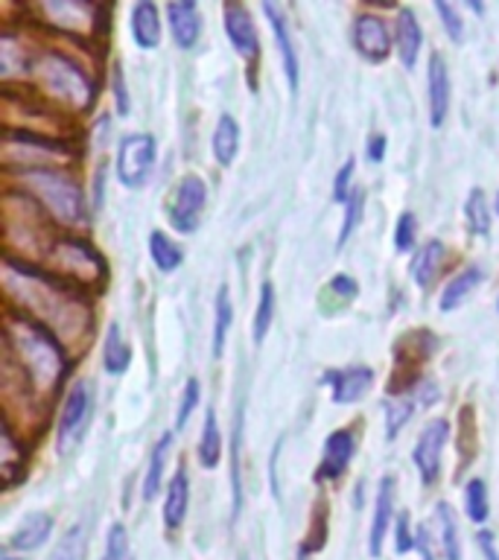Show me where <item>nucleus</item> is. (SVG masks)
Masks as SVG:
<instances>
[{"label": "nucleus", "instance_id": "obj_1", "mask_svg": "<svg viewBox=\"0 0 499 560\" xmlns=\"http://www.w3.org/2000/svg\"><path fill=\"white\" fill-rule=\"evenodd\" d=\"M3 341L9 357H18L21 374H26L30 385L59 383L65 374V353L53 330H47L42 322H33L26 313L18 315L9 306Z\"/></svg>", "mask_w": 499, "mask_h": 560}, {"label": "nucleus", "instance_id": "obj_2", "mask_svg": "<svg viewBox=\"0 0 499 560\" xmlns=\"http://www.w3.org/2000/svg\"><path fill=\"white\" fill-rule=\"evenodd\" d=\"M35 73L42 79V85L53 96H59L61 103H68L77 112H88L94 103V85L77 61L59 50H47L35 59Z\"/></svg>", "mask_w": 499, "mask_h": 560}, {"label": "nucleus", "instance_id": "obj_3", "mask_svg": "<svg viewBox=\"0 0 499 560\" xmlns=\"http://www.w3.org/2000/svg\"><path fill=\"white\" fill-rule=\"evenodd\" d=\"M26 190L33 192L35 199L42 201L44 208L50 210L53 217L65 222V225H77L85 219V199H82V190L77 187L73 178H68L59 170L53 166H44V170H26L24 173Z\"/></svg>", "mask_w": 499, "mask_h": 560}, {"label": "nucleus", "instance_id": "obj_4", "mask_svg": "<svg viewBox=\"0 0 499 560\" xmlns=\"http://www.w3.org/2000/svg\"><path fill=\"white\" fill-rule=\"evenodd\" d=\"M208 199V187L199 175H184L182 182L175 184L173 196L166 199V219L178 234H193L199 228L201 210Z\"/></svg>", "mask_w": 499, "mask_h": 560}, {"label": "nucleus", "instance_id": "obj_5", "mask_svg": "<svg viewBox=\"0 0 499 560\" xmlns=\"http://www.w3.org/2000/svg\"><path fill=\"white\" fill-rule=\"evenodd\" d=\"M155 164V138L152 135H126L117 149V178L123 187L138 190Z\"/></svg>", "mask_w": 499, "mask_h": 560}, {"label": "nucleus", "instance_id": "obj_6", "mask_svg": "<svg viewBox=\"0 0 499 560\" xmlns=\"http://www.w3.org/2000/svg\"><path fill=\"white\" fill-rule=\"evenodd\" d=\"M94 415V385L91 380H79L68 392L65 409L59 418V450L68 453L88 429V420Z\"/></svg>", "mask_w": 499, "mask_h": 560}, {"label": "nucleus", "instance_id": "obj_7", "mask_svg": "<svg viewBox=\"0 0 499 560\" xmlns=\"http://www.w3.org/2000/svg\"><path fill=\"white\" fill-rule=\"evenodd\" d=\"M53 257L68 269L70 278L85 280V283L94 278H108V269H105L100 252L91 243H85V240H79V236H59L53 243Z\"/></svg>", "mask_w": 499, "mask_h": 560}, {"label": "nucleus", "instance_id": "obj_8", "mask_svg": "<svg viewBox=\"0 0 499 560\" xmlns=\"http://www.w3.org/2000/svg\"><path fill=\"white\" fill-rule=\"evenodd\" d=\"M225 33L234 44V50L240 52L248 65V85L257 88V79H254V68H257V59H260V38H257V30H254V21L248 15V9L243 3H225Z\"/></svg>", "mask_w": 499, "mask_h": 560}, {"label": "nucleus", "instance_id": "obj_9", "mask_svg": "<svg viewBox=\"0 0 499 560\" xmlns=\"http://www.w3.org/2000/svg\"><path fill=\"white\" fill-rule=\"evenodd\" d=\"M446 438H450V420L444 418L429 420L427 427H423V432H420L411 458L418 464L420 481H423V485H436L438 481V472H441V453H444Z\"/></svg>", "mask_w": 499, "mask_h": 560}, {"label": "nucleus", "instance_id": "obj_10", "mask_svg": "<svg viewBox=\"0 0 499 560\" xmlns=\"http://www.w3.org/2000/svg\"><path fill=\"white\" fill-rule=\"evenodd\" d=\"M353 47L362 59L368 61H385L392 52V35L385 26L383 18L362 12L353 18Z\"/></svg>", "mask_w": 499, "mask_h": 560}, {"label": "nucleus", "instance_id": "obj_11", "mask_svg": "<svg viewBox=\"0 0 499 560\" xmlns=\"http://www.w3.org/2000/svg\"><path fill=\"white\" fill-rule=\"evenodd\" d=\"M357 453V435L350 429H336L324 441V458L315 470V481H336L348 470L350 458Z\"/></svg>", "mask_w": 499, "mask_h": 560}, {"label": "nucleus", "instance_id": "obj_12", "mask_svg": "<svg viewBox=\"0 0 499 560\" xmlns=\"http://www.w3.org/2000/svg\"><path fill=\"white\" fill-rule=\"evenodd\" d=\"M322 383L330 385L333 402H357L374 385V371L365 365L330 368L322 374Z\"/></svg>", "mask_w": 499, "mask_h": 560}, {"label": "nucleus", "instance_id": "obj_13", "mask_svg": "<svg viewBox=\"0 0 499 560\" xmlns=\"http://www.w3.org/2000/svg\"><path fill=\"white\" fill-rule=\"evenodd\" d=\"M450 112V73H446V61L441 52L429 56V122L441 126Z\"/></svg>", "mask_w": 499, "mask_h": 560}, {"label": "nucleus", "instance_id": "obj_14", "mask_svg": "<svg viewBox=\"0 0 499 560\" xmlns=\"http://www.w3.org/2000/svg\"><path fill=\"white\" fill-rule=\"evenodd\" d=\"M166 18H170V33H173L175 44L182 50H190L193 44L199 42L201 33L199 7L193 0H175V3L166 7Z\"/></svg>", "mask_w": 499, "mask_h": 560}, {"label": "nucleus", "instance_id": "obj_15", "mask_svg": "<svg viewBox=\"0 0 499 560\" xmlns=\"http://www.w3.org/2000/svg\"><path fill=\"white\" fill-rule=\"evenodd\" d=\"M394 514V476H383L380 488H376V505H374V523H371V540H368V551L380 558L383 555V540L388 532Z\"/></svg>", "mask_w": 499, "mask_h": 560}, {"label": "nucleus", "instance_id": "obj_16", "mask_svg": "<svg viewBox=\"0 0 499 560\" xmlns=\"http://www.w3.org/2000/svg\"><path fill=\"white\" fill-rule=\"evenodd\" d=\"M187 505H190V479H187V467H178L173 472V479L166 485L164 499V525L170 532L182 528L184 516H187Z\"/></svg>", "mask_w": 499, "mask_h": 560}, {"label": "nucleus", "instance_id": "obj_17", "mask_svg": "<svg viewBox=\"0 0 499 560\" xmlns=\"http://www.w3.org/2000/svg\"><path fill=\"white\" fill-rule=\"evenodd\" d=\"M263 12H266V18H269L271 33H275V42H278V50H280V59H283V70H287L289 88L295 91L298 88V52H295V47H292V35H289L287 18H283V12H280L275 3H263Z\"/></svg>", "mask_w": 499, "mask_h": 560}, {"label": "nucleus", "instance_id": "obj_18", "mask_svg": "<svg viewBox=\"0 0 499 560\" xmlns=\"http://www.w3.org/2000/svg\"><path fill=\"white\" fill-rule=\"evenodd\" d=\"M394 38H397V56H401L403 68H415L420 52V42H423V33H420V24L415 12L409 7H403L397 12V24H394Z\"/></svg>", "mask_w": 499, "mask_h": 560}, {"label": "nucleus", "instance_id": "obj_19", "mask_svg": "<svg viewBox=\"0 0 499 560\" xmlns=\"http://www.w3.org/2000/svg\"><path fill=\"white\" fill-rule=\"evenodd\" d=\"M131 35L143 50H155L161 42V15L152 0H140L131 9Z\"/></svg>", "mask_w": 499, "mask_h": 560}, {"label": "nucleus", "instance_id": "obj_20", "mask_svg": "<svg viewBox=\"0 0 499 560\" xmlns=\"http://www.w3.org/2000/svg\"><path fill=\"white\" fill-rule=\"evenodd\" d=\"M0 472H3L7 488H15L18 481L24 479V450L12 435V427L7 420L0 423Z\"/></svg>", "mask_w": 499, "mask_h": 560}, {"label": "nucleus", "instance_id": "obj_21", "mask_svg": "<svg viewBox=\"0 0 499 560\" xmlns=\"http://www.w3.org/2000/svg\"><path fill=\"white\" fill-rule=\"evenodd\" d=\"M53 532V516L50 514H30L24 523L18 525L12 537H9V549L15 551H33L38 549Z\"/></svg>", "mask_w": 499, "mask_h": 560}, {"label": "nucleus", "instance_id": "obj_22", "mask_svg": "<svg viewBox=\"0 0 499 560\" xmlns=\"http://www.w3.org/2000/svg\"><path fill=\"white\" fill-rule=\"evenodd\" d=\"M444 243H438V240H429V243L420 248L415 262H411V278H415V283H418L420 289L432 287V280L438 278V271L444 266Z\"/></svg>", "mask_w": 499, "mask_h": 560}, {"label": "nucleus", "instance_id": "obj_23", "mask_svg": "<svg viewBox=\"0 0 499 560\" xmlns=\"http://www.w3.org/2000/svg\"><path fill=\"white\" fill-rule=\"evenodd\" d=\"M481 283V269L479 266H467L464 271H459L450 283L444 287V292H441V304H438V310L441 313H450V310H455V306L462 304L464 298L471 295L473 289L479 287Z\"/></svg>", "mask_w": 499, "mask_h": 560}, {"label": "nucleus", "instance_id": "obj_24", "mask_svg": "<svg viewBox=\"0 0 499 560\" xmlns=\"http://www.w3.org/2000/svg\"><path fill=\"white\" fill-rule=\"evenodd\" d=\"M236 149H240V126L231 114H222L217 122V131H213V155L222 166H231L236 158Z\"/></svg>", "mask_w": 499, "mask_h": 560}, {"label": "nucleus", "instance_id": "obj_25", "mask_svg": "<svg viewBox=\"0 0 499 560\" xmlns=\"http://www.w3.org/2000/svg\"><path fill=\"white\" fill-rule=\"evenodd\" d=\"M131 362V350L129 345H126V339H123V332L117 324H112L108 330H105V345H103V365L108 374H123L126 368H129Z\"/></svg>", "mask_w": 499, "mask_h": 560}, {"label": "nucleus", "instance_id": "obj_26", "mask_svg": "<svg viewBox=\"0 0 499 560\" xmlns=\"http://www.w3.org/2000/svg\"><path fill=\"white\" fill-rule=\"evenodd\" d=\"M149 254H152V262L158 266V271H175L184 262L182 245H175L173 240L161 231H152L149 234Z\"/></svg>", "mask_w": 499, "mask_h": 560}, {"label": "nucleus", "instance_id": "obj_27", "mask_svg": "<svg viewBox=\"0 0 499 560\" xmlns=\"http://www.w3.org/2000/svg\"><path fill=\"white\" fill-rule=\"evenodd\" d=\"M436 523H438V542L444 551L446 560H462V542H459V532H455L453 511L446 502L436 508Z\"/></svg>", "mask_w": 499, "mask_h": 560}, {"label": "nucleus", "instance_id": "obj_28", "mask_svg": "<svg viewBox=\"0 0 499 560\" xmlns=\"http://www.w3.org/2000/svg\"><path fill=\"white\" fill-rule=\"evenodd\" d=\"M170 441H173V435L164 432V435L158 438L152 455H149V472H147V479H143V499H155L158 490H161V481H164V462H166V453H170Z\"/></svg>", "mask_w": 499, "mask_h": 560}, {"label": "nucleus", "instance_id": "obj_29", "mask_svg": "<svg viewBox=\"0 0 499 560\" xmlns=\"http://www.w3.org/2000/svg\"><path fill=\"white\" fill-rule=\"evenodd\" d=\"M219 453H222V438H219V423L213 409L205 415V427H201V441H199V462L201 467L213 470L219 464Z\"/></svg>", "mask_w": 499, "mask_h": 560}, {"label": "nucleus", "instance_id": "obj_30", "mask_svg": "<svg viewBox=\"0 0 499 560\" xmlns=\"http://www.w3.org/2000/svg\"><path fill=\"white\" fill-rule=\"evenodd\" d=\"M275 304H278V298H275V287H271L269 280L260 287V298H257V310H254V322H252V339L260 345L266 339V332L271 327V318H275Z\"/></svg>", "mask_w": 499, "mask_h": 560}, {"label": "nucleus", "instance_id": "obj_31", "mask_svg": "<svg viewBox=\"0 0 499 560\" xmlns=\"http://www.w3.org/2000/svg\"><path fill=\"white\" fill-rule=\"evenodd\" d=\"M464 219H467V228H471L473 234L485 236L490 231V208L481 187H473L467 201H464Z\"/></svg>", "mask_w": 499, "mask_h": 560}, {"label": "nucleus", "instance_id": "obj_32", "mask_svg": "<svg viewBox=\"0 0 499 560\" xmlns=\"http://www.w3.org/2000/svg\"><path fill=\"white\" fill-rule=\"evenodd\" d=\"M85 551H88V525L79 523L65 532L59 546L53 549L50 560H85Z\"/></svg>", "mask_w": 499, "mask_h": 560}, {"label": "nucleus", "instance_id": "obj_33", "mask_svg": "<svg viewBox=\"0 0 499 560\" xmlns=\"http://www.w3.org/2000/svg\"><path fill=\"white\" fill-rule=\"evenodd\" d=\"M231 322H234V310H231V295H228V287H219L217 292V324H213V357H222L225 350L228 330H231Z\"/></svg>", "mask_w": 499, "mask_h": 560}, {"label": "nucleus", "instance_id": "obj_34", "mask_svg": "<svg viewBox=\"0 0 499 560\" xmlns=\"http://www.w3.org/2000/svg\"><path fill=\"white\" fill-rule=\"evenodd\" d=\"M324 542H327V508H324V502H318L313 511V520H310V528H306L304 546L298 551V560H306L315 551H322Z\"/></svg>", "mask_w": 499, "mask_h": 560}, {"label": "nucleus", "instance_id": "obj_35", "mask_svg": "<svg viewBox=\"0 0 499 560\" xmlns=\"http://www.w3.org/2000/svg\"><path fill=\"white\" fill-rule=\"evenodd\" d=\"M415 409H418V402L411 400V397H394L392 402H385V438L388 441L406 427V420L411 418Z\"/></svg>", "mask_w": 499, "mask_h": 560}, {"label": "nucleus", "instance_id": "obj_36", "mask_svg": "<svg viewBox=\"0 0 499 560\" xmlns=\"http://www.w3.org/2000/svg\"><path fill=\"white\" fill-rule=\"evenodd\" d=\"M464 508H467V516L473 523H485L488 520V490H485V481L471 479L467 488H464Z\"/></svg>", "mask_w": 499, "mask_h": 560}, {"label": "nucleus", "instance_id": "obj_37", "mask_svg": "<svg viewBox=\"0 0 499 560\" xmlns=\"http://www.w3.org/2000/svg\"><path fill=\"white\" fill-rule=\"evenodd\" d=\"M243 438V418L236 415L234 423V441H231V490H234V520L240 514V508H243V479H240V441Z\"/></svg>", "mask_w": 499, "mask_h": 560}, {"label": "nucleus", "instance_id": "obj_38", "mask_svg": "<svg viewBox=\"0 0 499 560\" xmlns=\"http://www.w3.org/2000/svg\"><path fill=\"white\" fill-rule=\"evenodd\" d=\"M103 560H135L131 558V546H129V534H126V525L114 523L108 528V540H105Z\"/></svg>", "mask_w": 499, "mask_h": 560}, {"label": "nucleus", "instance_id": "obj_39", "mask_svg": "<svg viewBox=\"0 0 499 560\" xmlns=\"http://www.w3.org/2000/svg\"><path fill=\"white\" fill-rule=\"evenodd\" d=\"M362 208H365V190H353V196L345 205V219H341V231H339V245H345L353 234V228L359 225L362 219Z\"/></svg>", "mask_w": 499, "mask_h": 560}, {"label": "nucleus", "instance_id": "obj_40", "mask_svg": "<svg viewBox=\"0 0 499 560\" xmlns=\"http://www.w3.org/2000/svg\"><path fill=\"white\" fill-rule=\"evenodd\" d=\"M415 234H418V219H415V213H403L401 219H397V225H394V248L397 252H409L411 245H415Z\"/></svg>", "mask_w": 499, "mask_h": 560}, {"label": "nucleus", "instance_id": "obj_41", "mask_svg": "<svg viewBox=\"0 0 499 560\" xmlns=\"http://www.w3.org/2000/svg\"><path fill=\"white\" fill-rule=\"evenodd\" d=\"M436 12L441 15V21H444L446 35H450L453 42H462V38H464V21H462V15H459V9H455L450 0H436Z\"/></svg>", "mask_w": 499, "mask_h": 560}, {"label": "nucleus", "instance_id": "obj_42", "mask_svg": "<svg viewBox=\"0 0 499 560\" xmlns=\"http://www.w3.org/2000/svg\"><path fill=\"white\" fill-rule=\"evenodd\" d=\"M196 402H199V380H187L182 394V406H178V415H175V429L187 427V418L196 409Z\"/></svg>", "mask_w": 499, "mask_h": 560}, {"label": "nucleus", "instance_id": "obj_43", "mask_svg": "<svg viewBox=\"0 0 499 560\" xmlns=\"http://www.w3.org/2000/svg\"><path fill=\"white\" fill-rule=\"evenodd\" d=\"M353 173H357V161L348 158L345 166L339 170V175H336V182H333V201H345V205H348V199L353 196V190H350V178H353Z\"/></svg>", "mask_w": 499, "mask_h": 560}, {"label": "nucleus", "instance_id": "obj_44", "mask_svg": "<svg viewBox=\"0 0 499 560\" xmlns=\"http://www.w3.org/2000/svg\"><path fill=\"white\" fill-rule=\"evenodd\" d=\"M415 549V537L409 534V514H397V525H394V551L403 555V551Z\"/></svg>", "mask_w": 499, "mask_h": 560}, {"label": "nucleus", "instance_id": "obj_45", "mask_svg": "<svg viewBox=\"0 0 499 560\" xmlns=\"http://www.w3.org/2000/svg\"><path fill=\"white\" fill-rule=\"evenodd\" d=\"M112 88H114V103H117V112H129V94H126V79H123L120 61L112 68Z\"/></svg>", "mask_w": 499, "mask_h": 560}, {"label": "nucleus", "instance_id": "obj_46", "mask_svg": "<svg viewBox=\"0 0 499 560\" xmlns=\"http://www.w3.org/2000/svg\"><path fill=\"white\" fill-rule=\"evenodd\" d=\"M330 292H336L341 301H353L359 292V287H357V280L348 278V275H336V278L330 280Z\"/></svg>", "mask_w": 499, "mask_h": 560}, {"label": "nucleus", "instance_id": "obj_47", "mask_svg": "<svg viewBox=\"0 0 499 560\" xmlns=\"http://www.w3.org/2000/svg\"><path fill=\"white\" fill-rule=\"evenodd\" d=\"M383 158H385V138L383 135H371V138H368V161H371V164H380Z\"/></svg>", "mask_w": 499, "mask_h": 560}, {"label": "nucleus", "instance_id": "obj_48", "mask_svg": "<svg viewBox=\"0 0 499 560\" xmlns=\"http://www.w3.org/2000/svg\"><path fill=\"white\" fill-rule=\"evenodd\" d=\"M415 549L420 551V560H432V546H429V528L420 525L418 534H415Z\"/></svg>", "mask_w": 499, "mask_h": 560}, {"label": "nucleus", "instance_id": "obj_49", "mask_svg": "<svg viewBox=\"0 0 499 560\" xmlns=\"http://www.w3.org/2000/svg\"><path fill=\"white\" fill-rule=\"evenodd\" d=\"M479 549L485 555V560H499V551L494 546V534L490 532H479Z\"/></svg>", "mask_w": 499, "mask_h": 560}, {"label": "nucleus", "instance_id": "obj_50", "mask_svg": "<svg viewBox=\"0 0 499 560\" xmlns=\"http://www.w3.org/2000/svg\"><path fill=\"white\" fill-rule=\"evenodd\" d=\"M494 208H497V213H499V192H497V201H494Z\"/></svg>", "mask_w": 499, "mask_h": 560}, {"label": "nucleus", "instance_id": "obj_51", "mask_svg": "<svg viewBox=\"0 0 499 560\" xmlns=\"http://www.w3.org/2000/svg\"><path fill=\"white\" fill-rule=\"evenodd\" d=\"M0 560H18V558H0Z\"/></svg>", "mask_w": 499, "mask_h": 560}, {"label": "nucleus", "instance_id": "obj_52", "mask_svg": "<svg viewBox=\"0 0 499 560\" xmlns=\"http://www.w3.org/2000/svg\"><path fill=\"white\" fill-rule=\"evenodd\" d=\"M497 306H499V301H497Z\"/></svg>", "mask_w": 499, "mask_h": 560}]
</instances>
